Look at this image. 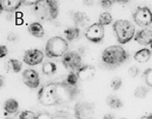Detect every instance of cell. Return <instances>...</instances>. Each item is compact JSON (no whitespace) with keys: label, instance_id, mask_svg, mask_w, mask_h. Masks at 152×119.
Returning <instances> with one entry per match:
<instances>
[{"label":"cell","instance_id":"obj_1","mask_svg":"<svg viewBox=\"0 0 152 119\" xmlns=\"http://www.w3.org/2000/svg\"><path fill=\"white\" fill-rule=\"evenodd\" d=\"M78 86L66 82H50L43 85L37 92V99L41 105L53 106L66 104L75 100L79 94Z\"/></svg>","mask_w":152,"mask_h":119},{"label":"cell","instance_id":"obj_2","mask_svg":"<svg viewBox=\"0 0 152 119\" xmlns=\"http://www.w3.org/2000/svg\"><path fill=\"white\" fill-rule=\"evenodd\" d=\"M34 13L40 21L54 20L59 15V6L56 1L45 0L39 1L34 7Z\"/></svg>","mask_w":152,"mask_h":119},{"label":"cell","instance_id":"obj_3","mask_svg":"<svg viewBox=\"0 0 152 119\" xmlns=\"http://www.w3.org/2000/svg\"><path fill=\"white\" fill-rule=\"evenodd\" d=\"M113 29L116 34L117 41L121 44L129 42L135 35L134 24L126 19H119L113 24Z\"/></svg>","mask_w":152,"mask_h":119},{"label":"cell","instance_id":"obj_4","mask_svg":"<svg viewBox=\"0 0 152 119\" xmlns=\"http://www.w3.org/2000/svg\"><path fill=\"white\" fill-rule=\"evenodd\" d=\"M129 55L124 48L119 45H112L103 51L101 58L104 64L110 66H118L123 64Z\"/></svg>","mask_w":152,"mask_h":119},{"label":"cell","instance_id":"obj_5","mask_svg":"<svg viewBox=\"0 0 152 119\" xmlns=\"http://www.w3.org/2000/svg\"><path fill=\"white\" fill-rule=\"evenodd\" d=\"M69 44L62 37L56 36L49 39L45 47L46 56L49 58L62 57L68 52Z\"/></svg>","mask_w":152,"mask_h":119},{"label":"cell","instance_id":"obj_6","mask_svg":"<svg viewBox=\"0 0 152 119\" xmlns=\"http://www.w3.org/2000/svg\"><path fill=\"white\" fill-rule=\"evenodd\" d=\"M95 106L89 102H78L75 105L74 116L76 119H94Z\"/></svg>","mask_w":152,"mask_h":119},{"label":"cell","instance_id":"obj_7","mask_svg":"<svg viewBox=\"0 0 152 119\" xmlns=\"http://www.w3.org/2000/svg\"><path fill=\"white\" fill-rule=\"evenodd\" d=\"M133 20L137 25L147 27L152 24V12L148 7H138L133 14Z\"/></svg>","mask_w":152,"mask_h":119},{"label":"cell","instance_id":"obj_8","mask_svg":"<svg viewBox=\"0 0 152 119\" xmlns=\"http://www.w3.org/2000/svg\"><path fill=\"white\" fill-rule=\"evenodd\" d=\"M105 35L104 27L98 22L94 23L89 26L85 32V36L89 41L93 43H99L104 39Z\"/></svg>","mask_w":152,"mask_h":119},{"label":"cell","instance_id":"obj_9","mask_svg":"<svg viewBox=\"0 0 152 119\" xmlns=\"http://www.w3.org/2000/svg\"><path fill=\"white\" fill-rule=\"evenodd\" d=\"M81 57L75 51H68L62 57V63L66 69H79L81 67Z\"/></svg>","mask_w":152,"mask_h":119},{"label":"cell","instance_id":"obj_10","mask_svg":"<svg viewBox=\"0 0 152 119\" xmlns=\"http://www.w3.org/2000/svg\"><path fill=\"white\" fill-rule=\"evenodd\" d=\"M44 54L38 49H30L24 53L23 61L28 66H36L41 64L43 61Z\"/></svg>","mask_w":152,"mask_h":119},{"label":"cell","instance_id":"obj_11","mask_svg":"<svg viewBox=\"0 0 152 119\" xmlns=\"http://www.w3.org/2000/svg\"><path fill=\"white\" fill-rule=\"evenodd\" d=\"M23 82L27 86L31 89H37L40 86V77L36 70L27 69L22 72Z\"/></svg>","mask_w":152,"mask_h":119},{"label":"cell","instance_id":"obj_12","mask_svg":"<svg viewBox=\"0 0 152 119\" xmlns=\"http://www.w3.org/2000/svg\"><path fill=\"white\" fill-rule=\"evenodd\" d=\"M96 73V68L92 65L81 66L77 71L78 79L83 82H89L92 80Z\"/></svg>","mask_w":152,"mask_h":119},{"label":"cell","instance_id":"obj_13","mask_svg":"<svg viewBox=\"0 0 152 119\" xmlns=\"http://www.w3.org/2000/svg\"><path fill=\"white\" fill-rule=\"evenodd\" d=\"M134 40L137 43L143 46L150 45L152 41V31L148 28L141 30L135 34Z\"/></svg>","mask_w":152,"mask_h":119},{"label":"cell","instance_id":"obj_14","mask_svg":"<svg viewBox=\"0 0 152 119\" xmlns=\"http://www.w3.org/2000/svg\"><path fill=\"white\" fill-rule=\"evenodd\" d=\"M21 4H22V1H20V0H1L0 1V8H1L0 13H2L3 11L12 13L18 9Z\"/></svg>","mask_w":152,"mask_h":119},{"label":"cell","instance_id":"obj_15","mask_svg":"<svg viewBox=\"0 0 152 119\" xmlns=\"http://www.w3.org/2000/svg\"><path fill=\"white\" fill-rule=\"evenodd\" d=\"M72 18L75 24L78 28L86 25L89 21V18H88L86 13L83 12H80V11L73 12L72 15Z\"/></svg>","mask_w":152,"mask_h":119},{"label":"cell","instance_id":"obj_16","mask_svg":"<svg viewBox=\"0 0 152 119\" xmlns=\"http://www.w3.org/2000/svg\"><path fill=\"white\" fill-rule=\"evenodd\" d=\"M28 32L35 38H40L44 35V29L42 24L39 22H34L28 26Z\"/></svg>","mask_w":152,"mask_h":119},{"label":"cell","instance_id":"obj_17","mask_svg":"<svg viewBox=\"0 0 152 119\" xmlns=\"http://www.w3.org/2000/svg\"><path fill=\"white\" fill-rule=\"evenodd\" d=\"M151 52L147 48H143L138 50L134 55V59L138 63H146L150 60Z\"/></svg>","mask_w":152,"mask_h":119},{"label":"cell","instance_id":"obj_18","mask_svg":"<svg viewBox=\"0 0 152 119\" xmlns=\"http://www.w3.org/2000/svg\"><path fill=\"white\" fill-rule=\"evenodd\" d=\"M19 104L15 98H8L4 103V110L9 114H14L18 112Z\"/></svg>","mask_w":152,"mask_h":119},{"label":"cell","instance_id":"obj_19","mask_svg":"<svg viewBox=\"0 0 152 119\" xmlns=\"http://www.w3.org/2000/svg\"><path fill=\"white\" fill-rule=\"evenodd\" d=\"M106 102L107 105L112 109H121L123 106V103L121 99L115 95H111L107 96L106 98Z\"/></svg>","mask_w":152,"mask_h":119},{"label":"cell","instance_id":"obj_20","mask_svg":"<svg viewBox=\"0 0 152 119\" xmlns=\"http://www.w3.org/2000/svg\"><path fill=\"white\" fill-rule=\"evenodd\" d=\"M64 35L66 38L69 41H72L77 39L79 37L80 29L78 27H72L69 28L64 31Z\"/></svg>","mask_w":152,"mask_h":119},{"label":"cell","instance_id":"obj_21","mask_svg":"<svg viewBox=\"0 0 152 119\" xmlns=\"http://www.w3.org/2000/svg\"><path fill=\"white\" fill-rule=\"evenodd\" d=\"M57 67L53 62H46L42 66V72L44 75L52 76L56 72Z\"/></svg>","mask_w":152,"mask_h":119},{"label":"cell","instance_id":"obj_22","mask_svg":"<svg viewBox=\"0 0 152 119\" xmlns=\"http://www.w3.org/2000/svg\"><path fill=\"white\" fill-rule=\"evenodd\" d=\"M113 21V17L109 12H102L100 13L98 17V23L102 26L109 25Z\"/></svg>","mask_w":152,"mask_h":119},{"label":"cell","instance_id":"obj_23","mask_svg":"<svg viewBox=\"0 0 152 119\" xmlns=\"http://www.w3.org/2000/svg\"><path fill=\"white\" fill-rule=\"evenodd\" d=\"M149 91H150V89L148 87L145 86H139L136 87V89L134 91V96L135 98H141V99L145 98L147 97Z\"/></svg>","mask_w":152,"mask_h":119},{"label":"cell","instance_id":"obj_24","mask_svg":"<svg viewBox=\"0 0 152 119\" xmlns=\"http://www.w3.org/2000/svg\"><path fill=\"white\" fill-rule=\"evenodd\" d=\"M9 67L14 72H19L22 69V63L17 59H11L9 61Z\"/></svg>","mask_w":152,"mask_h":119},{"label":"cell","instance_id":"obj_25","mask_svg":"<svg viewBox=\"0 0 152 119\" xmlns=\"http://www.w3.org/2000/svg\"><path fill=\"white\" fill-rule=\"evenodd\" d=\"M142 77L144 81L149 87H152V68H148L143 72Z\"/></svg>","mask_w":152,"mask_h":119},{"label":"cell","instance_id":"obj_26","mask_svg":"<svg viewBox=\"0 0 152 119\" xmlns=\"http://www.w3.org/2000/svg\"><path fill=\"white\" fill-rule=\"evenodd\" d=\"M53 119H73L72 116L63 111H56L52 114Z\"/></svg>","mask_w":152,"mask_h":119},{"label":"cell","instance_id":"obj_27","mask_svg":"<svg viewBox=\"0 0 152 119\" xmlns=\"http://www.w3.org/2000/svg\"><path fill=\"white\" fill-rule=\"evenodd\" d=\"M37 115L32 111L25 110L20 113L18 119H37Z\"/></svg>","mask_w":152,"mask_h":119},{"label":"cell","instance_id":"obj_28","mask_svg":"<svg viewBox=\"0 0 152 119\" xmlns=\"http://www.w3.org/2000/svg\"><path fill=\"white\" fill-rule=\"evenodd\" d=\"M122 85H123V80H122L121 78L116 76V77L113 78L112 80H111L110 87L114 91L119 90V89L121 88Z\"/></svg>","mask_w":152,"mask_h":119},{"label":"cell","instance_id":"obj_29","mask_svg":"<svg viewBox=\"0 0 152 119\" xmlns=\"http://www.w3.org/2000/svg\"><path fill=\"white\" fill-rule=\"evenodd\" d=\"M78 79H78V76L77 75V73L71 72L68 74L66 80L69 85H71V86H76L78 81Z\"/></svg>","mask_w":152,"mask_h":119},{"label":"cell","instance_id":"obj_30","mask_svg":"<svg viewBox=\"0 0 152 119\" xmlns=\"http://www.w3.org/2000/svg\"><path fill=\"white\" fill-rule=\"evenodd\" d=\"M128 73L132 78H135L139 73V69L135 66H132L128 69Z\"/></svg>","mask_w":152,"mask_h":119},{"label":"cell","instance_id":"obj_31","mask_svg":"<svg viewBox=\"0 0 152 119\" xmlns=\"http://www.w3.org/2000/svg\"><path fill=\"white\" fill-rule=\"evenodd\" d=\"M37 119H53L52 114L47 112H42L38 113L37 115Z\"/></svg>","mask_w":152,"mask_h":119},{"label":"cell","instance_id":"obj_32","mask_svg":"<svg viewBox=\"0 0 152 119\" xmlns=\"http://www.w3.org/2000/svg\"><path fill=\"white\" fill-rule=\"evenodd\" d=\"M114 1H109V0H104L100 2V5L102 6V8L106 9H108L112 7Z\"/></svg>","mask_w":152,"mask_h":119},{"label":"cell","instance_id":"obj_33","mask_svg":"<svg viewBox=\"0 0 152 119\" xmlns=\"http://www.w3.org/2000/svg\"><path fill=\"white\" fill-rule=\"evenodd\" d=\"M8 52H9V50H8V48L6 47V46L2 45L1 46V52H0V57L1 58H4L5 57H6L8 54Z\"/></svg>","mask_w":152,"mask_h":119},{"label":"cell","instance_id":"obj_34","mask_svg":"<svg viewBox=\"0 0 152 119\" xmlns=\"http://www.w3.org/2000/svg\"><path fill=\"white\" fill-rule=\"evenodd\" d=\"M38 2H39L38 0H31V1H30V0H24V1H22V4L28 5V6H31V5L35 6Z\"/></svg>","mask_w":152,"mask_h":119},{"label":"cell","instance_id":"obj_35","mask_svg":"<svg viewBox=\"0 0 152 119\" xmlns=\"http://www.w3.org/2000/svg\"><path fill=\"white\" fill-rule=\"evenodd\" d=\"M7 38L8 40H9V41H15L16 40H17L18 37L15 33H10V34H9V35H8Z\"/></svg>","mask_w":152,"mask_h":119},{"label":"cell","instance_id":"obj_36","mask_svg":"<svg viewBox=\"0 0 152 119\" xmlns=\"http://www.w3.org/2000/svg\"><path fill=\"white\" fill-rule=\"evenodd\" d=\"M103 119H115L113 115L110 114V113H107V114H105L103 117Z\"/></svg>","mask_w":152,"mask_h":119},{"label":"cell","instance_id":"obj_37","mask_svg":"<svg viewBox=\"0 0 152 119\" xmlns=\"http://www.w3.org/2000/svg\"><path fill=\"white\" fill-rule=\"evenodd\" d=\"M4 86V78H3V76H0V86H1V88H2Z\"/></svg>","mask_w":152,"mask_h":119},{"label":"cell","instance_id":"obj_38","mask_svg":"<svg viewBox=\"0 0 152 119\" xmlns=\"http://www.w3.org/2000/svg\"><path fill=\"white\" fill-rule=\"evenodd\" d=\"M129 1H114V2H118L119 4H126L129 3Z\"/></svg>","mask_w":152,"mask_h":119},{"label":"cell","instance_id":"obj_39","mask_svg":"<svg viewBox=\"0 0 152 119\" xmlns=\"http://www.w3.org/2000/svg\"><path fill=\"white\" fill-rule=\"evenodd\" d=\"M147 119H152V113L148 115H147Z\"/></svg>","mask_w":152,"mask_h":119},{"label":"cell","instance_id":"obj_40","mask_svg":"<svg viewBox=\"0 0 152 119\" xmlns=\"http://www.w3.org/2000/svg\"><path fill=\"white\" fill-rule=\"evenodd\" d=\"M139 119H147V115H144V116H142V117L140 118Z\"/></svg>","mask_w":152,"mask_h":119},{"label":"cell","instance_id":"obj_41","mask_svg":"<svg viewBox=\"0 0 152 119\" xmlns=\"http://www.w3.org/2000/svg\"><path fill=\"white\" fill-rule=\"evenodd\" d=\"M150 47H151V50H152V41H151V44H150Z\"/></svg>","mask_w":152,"mask_h":119},{"label":"cell","instance_id":"obj_42","mask_svg":"<svg viewBox=\"0 0 152 119\" xmlns=\"http://www.w3.org/2000/svg\"><path fill=\"white\" fill-rule=\"evenodd\" d=\"M5 119H12V118H9V117H6V118H5Z\"/></svg>","mask_w":152,"mask_h":119},{"label":"cell","instance_id":"obj_43","mask_svg":"<svg viewBox=\"0 0 152 119\" xmlns=\"http://www.w3.org/2000/svg\"><path fill=\"white\" fill-rule=\"evenodd\" d=\"M119 119H128V118H120Z\"/></svg>","mask_w":152,"mask_h":119}]
</instances>
